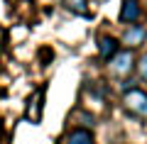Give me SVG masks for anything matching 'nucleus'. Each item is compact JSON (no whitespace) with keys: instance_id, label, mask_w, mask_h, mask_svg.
Masks as SVG:
<instances>
[{"instance_id":"1","label":"nucleus","mask_w":147,"mask_h":144,"mask_svg":"<svg viewBox=\"0 0 147 144\" xmlns=\"http://www.w3.org/2000/svg\"><path fill=\"white\" fill-rule=\"evenodd\" d=\"M123 108L137 120H147V93L140 88H127L123 93Z\"/></svg>"},{"instance_id":"2","label":"nucleus","mask_w":147,"mask_h":144,"mask_svg":"<svg viewBox=\"0 0 147 144\" xmlns=\"http://www.w3.org/2000/svg\"><path fill=\"white\" fill-rule=\"evenodd\" d=\"M135 54L130 52V49H125V52H118L115 56L110 59V73L115 78H125L132 73V68H135Z\"/></svg>"},{"instance_id":"3","label":"nucleus","mask_w":147,"mask_h":144,"mask_svg":"<svg viewBox=\"0 0 147 144\" xmlns=\"http://www.w3.org/2000/svg\"><path fill=\"white\" fill-rule=\"evenodd\" d=\"M142 17V7L137 0H125L120 7V15H118V20L123 22V25H132V22H137Z\"/></svg>"},{"instance_id":"4","label":"nucleus","mask_w":147,"mask_h":144,"mask_svg":"<svg viewBox=\"0 0 147 144\" xmlns=\"http://www.w3.org/2000/svg\"><path fill=\"white\" fill-rule=\"evenodd\" d=\"M120 52V39H115V37H98V54L103 61H110V59L115 56V54Z\"/></svg>"},{"instance_id":"5","label":"nucleus","mask_w":147,"mask_h":144,"mask_svg":"<svg viewBox=\"0 0 147 144\" xmlns=\"http://www.w3.org/2000/svg\"><path fill=\"white\" fill-rule=\"evenodd\" d=\"M145 39H147V29L140 27V25H130L125 32H123V44L130 46V49L132 46H140Z\"/></svg>"},{"instance_id":"6","label":"nucleus","mask_w":147,"mask_h":144,"mask_svg":"<svg viewBox=\"0 0 147 144\" xmlns=\"http://www.w3.org/2000/svg\"><path fill=\"white\" fill-rule=\"evenodd\" d=\"M64 144H96V139H93V134H91V129L76 127V129H71V132L66 134Z\"/></svg>"},{"instance_id":"7","label":"nucleus","mask_w":147,"mask_h":144,"mask_svg":"<svg viewBox=\"0 0 147 144\" xmlns=\"http://www.w3.org/2000/svg\"><path fill=\"white\" fill-rule=\"evenodd\" d=\"M64 7L74 15H84L88 17V5H86V0H64Z\"/></svg>"},{"instance_id":"8","label":"nucleus","mask_w":147,"mask_h":144,"mask_svg":"<svg viewBox=\"0 0 147 144\" xmlns=\"http://www.w3.org/2000/svg\"><path fill=\"white\" fill-rule=\"evenodd\" d=\"M135 68H137V73H140V78L147 83V52H145V54H142V56L135 61Z\"/></svg>"},{"instance_id":"9","label":"nucleus","mask_w":147,"mask_h":144,"mask_svg":"<svg viewBox=\"0 0 147 144\" xmlns=\"http://www.w3.org/2000/svg\"><path fill=\"white\" fill-rule=\"evenodd\" d=\"M93 3H105V0H93Z\"/></svg>"}]
</instances>
